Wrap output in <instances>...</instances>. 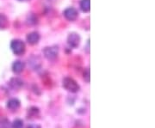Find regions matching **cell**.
Returning a JSON list of instances; mask_svg holds the SVG:
<instances>
[{
    "instance_id": "cell-7",
    "label": "cell",
    "mask_w": 155,
    "mask_h": 128,
    "mask_svg": "<svg viewBox=\"0 0 155 128\" xmlns=\"http://www.w3.org/2000/svg\"><path fill=\"white\" fill-rule=\"evenodd\" d=\"M40 40V34L37 32H32L27 35V41L30 45L37 44Z\"/></svg>"
},
{
    "instance_id": "cell-9",
    "label": "cell",
    "mask_w": 155,
    "mask_h": 128,
    "mask_svg": "<svg viewBox=\"0 0 155 128\" xmlns=\"http://www.w3.org/2000/svg\"><path fill=\"white\" fill-rule=\"evenodd\" d=\"M10 85H11L13 89H20L22 85H23V82H22L20 78H12L11 81H10Z\"/></svg>"
},
{
    "instance_id": "cell-3",
    "label": "cell",
    "mask_w": 155,
    "mask_h": 128,
    "mask_svg": "<svg viewBox=\"0 0 155 128\" xmlns=\"http://www.w3.org/2000/svg\"><path fill=\"white\" fill-rule=\"evenodd\" d=\"M43 53L48 60H54L58 57L59 50H58V47L56 46H48L43 50Z\"/></svg>"
},
{
    "instance_id": "cell-17",
    "label": "cell",
    "mask_w": 155,
    "mask_h": 128,
    "mask_svg": "<svg viewBox=\"0 0 155 128\" xmlns=\"http://www.w3.org/2000/svg\"><path fill=\"white\" fill-rule=\"evenodd\" d=\"M19 1H28V0H19Z\"/></svg>"
},
{
    "instance_id": "cell-15",
    "label": "cell",
    "mask_w": 155,
    "mask_h": 128,
    "mask_svg": "<svg viewBox=\"0 0 155 128\" xmlns=\"http://www.w3.org/2000/svg\"><path fill=\"white\" fill-rule=\"evenodd\" d=\"M84 79L87 83L90 82V70L89 69H87L86 71H84Z\"/></svg>"
},
{
    "instance_id": "cell-1",
    "label": "cell",
    "mask_w": 155,
    "mask_h": 128,
    "mask_svg": "<svg viewBox=\"0 0 155 128\" xmlns=\"http://www.w3.org/2000/svg\"><path fill=\"white\" fill-rule=\"evenodd\" d=\"M62 85H63L64 89H66L67 91L72 92V93H76L80 89V87L78 84L77 82L74 79H72V78H64L63 82H62Z\"/></svg>"
},
{
    "instance_id": "cell-8",
    "label": "cell",
    "mask_w": 155,
    "mask_h": 128,
    "mask_svg": "<svg viewBox=\"0 0 155 128\" xmlns=\"http://www.w3.org/2000/svg\"><path fill=\"white\" fill-rule=\"evenodd\" d=\"M24 67H25V65L22 61H20V60H17V61H15L12 65V71L17 74H19L21 73L24 70Z\"/></svg>"
},
{
    "instance_id": "cell-10",
    "label": "cell",
    "mask_w": 155,
    "mask_h": 128,
    "mask_svg": "<svg viewBox=\"0 0 155 128\" xmlns=\"http://www.w3.org/2000/svg\"><path fill=\"white\" fill-rule=\"evenodd\" d=\"M80 7L84 12H89L91 10V0H81Z\"/></svg>"
},
{
    "instance_id": "cell-13",
    "label": "cell",
    "mask_w": 155,
    "mask_h": 128,
    "mask_svg": "<svg viewBox=\"0 0 155 128\" xmlns=\"http://www.w3.org/2000/svg\"><path fill=\"white\" fill-rule=\"evenodd\" d=\"M11 127L12 128H23L24 127V123L22 120L20 119H17L15 120L13 123L11 124Z\"/></svg>"
},
{
    "instance_id": "cell-2",
    "label": "cell",
    "mask_w": 155,
    "mask_h": 128,
    "mask_svg": "<svg viewBox=\"0 0 155 128\" xmlns=\"http://www.w3.org/2000/svg\"><path fill=\"white\" fill-rule=\"evenodd\" d=\"M11 47L16 55H22L25 52V44L20 40H14L11 42Z\"/></svg>"
},
{
    "instance_id": "cell-4",
    "label": "cell",
    "mask_w": 155,
    "mask_h": 128,
    "mask_svg": "<svg viewBox=\"0 0 155 128\" xmlns=\"http://www.w3.org/2000/svg\"><path fill=\"white\" fill-rule=\"evenodd\" d=\"M67 42L70 46L75 48V47L78 46V45L80 43V37L77 34H69V36L67 38Z\"/></svg>"
},
{
    "instance_id": "cell-11",
    "label": "cell",
    "mask_w": 155,
    "mask_h": 128,
    "mask_svg": "<svg viewBox=\"0 0 155 128\" xmlns=\"http://www.w3.org/2000/svg\"><path fill=\"white\" fill-rule=\"evenodd\" d=\"M8 25V19L7 17L3 15V14H0V29H4Z\"/></svg>"
},
{
    "instance_id": "cell-5",
    "label": "cell",
    "mask_w": 155,
    "mask_h": 128,
    "mask_svg": "<svg viewBox=\"0 0 155 128\" xmlns=\"http://www.w3.org/2000/svg\"><path fill=\"white\" fill-rule=\"evenodd\" d=\"M78 13L77 10L72 7L67 8V10H65L64 11V16L69 21H74L78 17Z\"/></svg>"
},
{
    "instance_id": "cell-6",
    "label": "cell",
    "mask_w": 155,
    "mask_h": 128,
    "mask_svg": "<svg viewBox=\"0 0 155 128\" xmlns=\"http://www.w3.org/2000/svg\"><path fill=\"white\" fill-rule=\"evenodd\" d=\"M21 106V101L17 98H11L7 101L6 107L11 111H17V109Z\"/></svg>"
},
{
    "instance_id": "cell-14",
    "label": "cell",
    "mask_w": 155,
    "mask_h": 128,
    "mask_svg": "<svg viewBox=\"0 0 155 128\" xmlns=\"http://www.w3.org/2000/svg\"><path fill=\"white\" fill-rule=\"evenodd\" d=\"M28 113H29V116H36L39 114V108L35 107H32L28 109Z\"/></svg>"
},
{
    "instance_id": "cell-16",
    "label": "cell",
    "mask_w": 155,
    "mask_h": 128,
    "mask_svg": "<svg viewBox=\"0 0 155 128\" xmlns=\"http://www.w3.org/2000/svg\"><path fill=\"white\" fill-rule=\"evenodd\" d=\"M27 128H41V126L37 124H30L27 126Z\"/></svg>"
},
{
    "instance_id": "cell-12",
    "label": "cell",
    "mask_w": 155,
    "mask_h": 128,
    "mask_svg": "<svg viewBox=\"0 0 155 128\" xmlns=\"http://www.w3.org/2000/svg\"><path fill=\"white\" fill-rule=\"evenodd\" d=\"M11 123L5 117H0V128H11Z\"/></svg>"
}]
</instances>
